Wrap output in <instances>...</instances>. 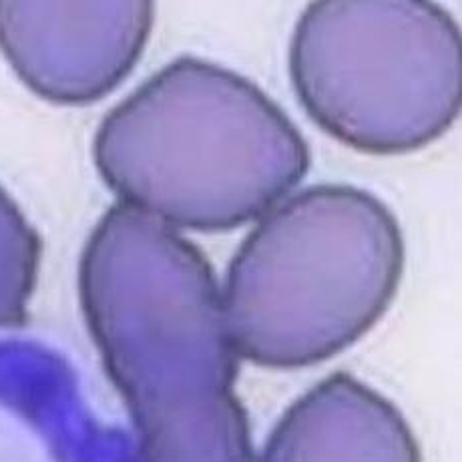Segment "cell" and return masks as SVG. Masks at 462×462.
<instances>
[{"instance_id":"1","label":"cell","mask_w":462,"mask_h":462,"mask_svg":"<svg viewBox=\"0 0 462 462\" xmlns=\"http://www.w3.org/2000/svg\"><path fill=\"white\" fill-rule=\"evenodd\" d=\"M79 294L135 424V462H255L236 394L239 356L198 247L117 203L87 239Z\"/></svg>"},{"instance_id":"2","label":"cell","mask_w":462,"mask_h":462,"mask_svg":"<svg viewBox=\"0 0 462 462\" xmlns=\"http://www.w3.org/2000/svg\"><path fill=\"white\" fill-rule=\"evenodd\" d=\"M93 155L121 203L199 231L263 217L310 165L304 137L278 103L195 57L175 59L106 113Z\"/></svg>"},{"instance_id":"3","label":"cell","mask_w":462,"mask_h":462,"mask_svg":"<svg viewBox=\"0 0 462 462\" xmlns=\"http://www.w3.org/2000/svg\"><path fill=\"white\" fill-rule=\"evenodd\" d=\"M404 239L394 213L352 185H314L260 219L221 290L237 356L304 368L374 326L398 291Z\"/></svg>"},{"instance_id":"4","label":"cell","mask_w":462,"mask_h":462,"mask_svg":"<svg viewBox=\"0 0 462 462\" xmlns=\"http://www.w3.org/2000/svg\"><path fill=\"white\" fill-rule=\"evenodd\" d=\"M291 85L328 135L402 155L447 133L462 105V39L426 0H318L296 23Z\"/></svg>"},{"instance_id":"5","label":"cell","mask_w":462,"mask_h":462,"mask_svg":"<svg viewBox=\"0 0 462 462\" xmlns=\"http://www.w3.org/2000/svg\"><path fill=\"white\" fill-rule=\"evenodd\" d=\"M153 19L149 0H0V52L41 99L87 105L131 73Z\"/></svg>"},{"instance_id":"6","label":"cell","mask_w":462,"mask_h":462,"mask_svg":"<svg viewBox=\"0 0 462 462\" xmlns=\"http://www.w3.org/2000/svg\"><path fill=\"white\" fill-rule=\"evenodd\" d=\"M257 462H422L402 412L348 372L319 380L278 424Z\"/></svg>"},{"instance_id":"7","label":"cell","mask_w":462,"mask_h":462,"mask_svg":"<svg viewBox=\"0 0 462 462\" xmlns=\"http://www.w3.org/2000/svg\"><path fill=\"white\" fill-rule=\"evenodd\" d=\"M42 255V242L16 201L0 188V328L21 326Z\"/></svg>"}]
</instances>
